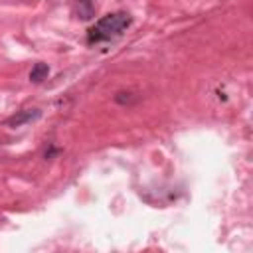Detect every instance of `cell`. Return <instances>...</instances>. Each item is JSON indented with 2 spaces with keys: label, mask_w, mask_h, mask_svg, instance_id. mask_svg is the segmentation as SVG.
<instances>
[{
  "label": "cell",
  "mask_w": 253,
  "mask_h": 253,
  "mask_svg": "<svg viewBox=\"0 0 253 253\" xmlns=\"http://www.w3.org/2000/svg\"><path fill=\"white\" fill-rule=\"evenodd\" d=\"M130 16L126 12H115V14H107L101 20H97V24L89 30V43H99V42H111L115 38H119L128 26H130Z\"/></svg>",
  "instance_id": "1"
},
{
  "label": "cell",
  "mask_w": 253,
  "mask_h": 253,
  "mask_svg": "<svg viewBox=\"0 0 253 253\" xmlns=\"http://www.w3.org/2000/svg\"><path fill=\"white\" fill-rule=\"evenodd\" d=\"M47 73H49L47 63H36V65L32 67V71H30V81H32V83H42V81L47 77Z\"/></svg>",
  "instance_id": "4"
},
{
  "label": "cell",
  "mask_w": 253,
  "mask_h": 253,
  "mask_svg": "<svg viewBox=\"0 0 253 253\" xmlns=\"http://www.w3.org/2000/svg\"><path fill=\"white\" fill-rule=\"evenodd\" d=\"M71 12L79 20H91L95 16V0H73Z\"/></svg>",
  "instance_id": "2"
},
{
  "label": "cell",
  "mask_w": 253,
  "mask_h": 253,
  "mask_svg": "<svg viewBox=\"0 0 253 253\" xmlns=\"http://www.w3.org/2000/svg\"><path fill=\"white\" fill-rule=\"evenodd\" d=\"M42 111L40 109H24L20 113H16L10 121H8V126L16 128V126H22V125H28V123H34L36 119H40Z\"/></svg>",
  "instance_id": "3"
}]
</instances>
